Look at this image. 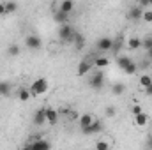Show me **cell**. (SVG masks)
I'll return each mask as SVG.
<instances>
[{
	"label": "cell",
	"instance_id": "cell-9",
	"mask_svg": "<svg viewBox=\"0 0 152 150\" xmlns=\"http://www.w3.org/2000/svg\"><path fill=\"white\" fill-rule=\"evenodd\" d=\"M94 120H96V118H94L90 113H83V115H80V118H78V125H80L81 129H87Z\"/></svg>",
	"mask_w": 152,
	"mask_h": 150
},
{
	"label": "cell",
	"instance_id": "cell-18",
	"mask_svg": "<svg viewBox=\"0 0 152 150\" xmlns=\"http://www.w3.org/2000/svg\"><path fill=\"white\" fill-rule=\"evenodd\" d=\"M7 55H9V57H18V55H20V44L11 42V44L7 46Z\"/></svg>",
	"mask_w": 152,
	"mask_h": 150
},
{
	"label": "cell",
	"instance_id": "cell-37",
	"mask_svg": "<svg viewBox=\"0 0 152 150\" xmlns=\"http://www.w3.org/2000/svg\"><path fill=\"white\" fill-rule=\"evenodd\" d=\"M145 95H149V97H152V85H151V87H147V88H145Z\"/></svg>",
	"mask_w": 152,
	"mask_h": 150
},
{
	"label": "cell",
	"instance_id": "cell-23",
	"mask_svg": "<svg viewBox=\"0 0 152 150\" xmlns=\"http://www.w3.org/2000/svg\"><path fill=\"white\" fill-rule=\"evenodd\" d=\"M140 85H142L143 88L151 87V85H152V76H149V74H142V76H140Z\"/></svg>",
	"mask_w": 152,
	"mask_h": 150
},
{
	"label": "cell",
	"instance_id": "cell-27",
	"mask_svg": "<svg viewBox=\"0 0 152 150\" xmlns=\"http://www.w3.org/2000/svg\"><path fill=\"white\" fill-rule=\"evenodd\" d=\"M96 150H110V145L104 140H99V141H96Z\"/></svg>",
	"mask_w": 152,
	"mask_h": 150
},
{
	"label": "cell",
	"instance_id": "cell-39",
	"mask_svg": "<svg viewBox=\"0 0 152 150\" xmlns=\"http://www.w3.org/2000/svg\"><path fill=\"white\" fill-rule=\"evenodd\" d=\"M147 60H149V62H152V50H149V51H147Z\"/></svg>",
	"mask_w": 152,
	"mask_h": 150
},
{
	"label": "cell",
	"instance_id": "cell-16",
	"mask_svg": "<svg viewBox=\"0 0 152 150\" xmlns=\"http://www.w3.org/2000/svg\"><path fill=\"white\" fill-rule=\"evenodd\" d=\"M147 122H149V117H147V113H140V115H136V117H134V124H136L138 127H143V125H147Z\"/></svg>",
	"mask_w": 152,
	"mask_h": 150
},
{
	"label": "cell",
	"instance_id": "cell-34",
	"mask_svg": "<svg viewBox=\"0 0 152 150\" xmlns=\"http://www.w3.org/2000/svg\"><path fill=\"white\" fill-rule=\"evenodd\" d=\"M145 150H152V134H147L145 138Z\"/></svg>",
	"mask_w": 152,
	"mask_h": 150
},
{
	"label": "cell",
	"instance_id": "cell-1",
	"mask_svg": "<svg viewBox=\"0 0 152 150\" xmlns=\"http://www.w3.org/2000/svg\"><path fill=\"white\" fill-rule=\"evenodd\" d=\"M28 90H30V95H34V97L46 94V92H48V79H46V78H37V79H34V83L30 85Z\"/></svg>",
	"mask_w": 152,
	"mask_h": 150
},
{
	"label": "cell",
	"instance_id": "cell-8",
	"mask_svg": "<svg viewBox=\"0 0 152 150\" xmlns=\"http://www.w3.org/2000/svg\"><path fill=\"white\" fill-rule=\"evenodd\" d=\"M44 122H46V108H41V110H37V111L34 113L32 124L37 125V127H41V125H44Z\"/></svg>",
	"mask_w": 152,
	"mask_h": 150
},
{
	"label": "cell",
	"instance_id": "cell-36",
	"mask_svg": "<svg viewBox=\"0 0 152 150\" xmlns=\"http://www.w3.org/2000/svg\"><path fill=\"white\" fill-rule=\"evenodd\" d=\"M69 118H71V120H78V118H80V115H78V111H71V115H69Z\"/></svg>",
	"mask_w": 152,
	"mask_h": 150
},
{
	"label": "cell",
	"instance_id": "cell-20",
	"mask_svg": "<svg viewBox=\"0 0 152 150\" xmlns=\"http://www.w3.org/2000/svg\"><path fill=\"white\" fill-rule=\"evenodd\" d=\"M30 97H32V95H30V90H28V88H20V90H18V99H20V101L27 103Z\"/></svg>",
	"mask_w": 152,
	"mask_h": 150
},
{
	"label": "cell",
	"instance_id": "cell-22",
	"mask_svg": "<svg viewBox=\"0 0 152 150\" xmlns=\"http://www.w3.org/2000/svg\"><path fill=\"white\" fill-rule=\"evenodd\" d=\"M4 5H5V12L7 14H12V12L18 11V4L16 2H4Z\"/></svg>",
	"mask_w": 152,
	"mask_h": 150
},
{
	"label": "cell",
	"instance_id": "cell-19",
	"mask_svg": "<svg viewBox=\"0 0 152 150\" xmlns=\"http://www.w3.org/2000/svg\"><path fill=\"white\" fill-rule=\"evenodd\" d=\"M131 62H133V60H131L129 57H124V55H122V57H117V66H118L122 71H124V69H126Z\"/></svg>",
	"mask_w": 152,
	"mask_h": 150
},
{
	"label": "cell",
	"instance_id": "cell-35",
	"mask_svg": "<svg viewBox=\"0 0 152 150\" xmlns=\"http://www.w3.org/2000/svg\"><path fill=\"white\" fill-rule=\"evenodd\" d=\"M120 46H122V44H120V39H115V41H113V48H112V50H113V51H117Z\"/></svg>",
	"mask_w": 152,
	"mask_h": 150
},
{
	"label": "cell",
	"instance_id": "cell-2",
	"mask_svg": "<svg viewBox=\"0 0 152 150\" xmlns=\"http://www.w3.org/2000/svg\"><path fill=\"white\" fill-rule=\"evenodd\" d=\"M75 36H76V30L67 23V25H60L58 28V39L64 41V42H73L75 41Z\"/></svg>",
	"mask_w": 152,
	"mask_h": 150
},
{
	"label": "cell",
	"instance_id": "cell-3",
	"mask_svg": "<svg viewBox=\"0 0 152 150\" xmlns=\"http://www.w3.org/2000/svg\"><path fill=\"white\" fill-rule=\"evenodd\" d=\"M88 85L94 90H101L103 85H104V74H103V71H94L90 74V78H88Z\"/></svg>",
	"mask_w": 152,
	"mask_h": 150
},
{
	"label": "cell",
	"instance_id": "cell-21",
	"mask_svg": "<svg viewBox=\"0 0 152 150\" xmlns=\"http://www.w3.org/2000/svg\"><path fill=\"white\" fill-rule=\"evenodd\" d=\"M126 92V85L124 83H115L113 87H112V94L113 95H122Z\"/></svg>",
	"mask_w": 152,
	"mask_h": 150
},
{
	"label": "cell",
	"instance_id": "cell-26",
	"mask_svg": "<svg viewBox=\"0 0 152 150\" xmlns=\"http://www.w3.org/2000/svg\"><path fill=\"white\" fill-rule=\"evenodd\" d=\"M138 71V64H134V62H131L126 69H124V73H127V74H134Z\"/></svg>",
	"mask_w": 152,
	"mask_h": 150
},
{
	"label": "cell",
	"instance_id": "cell-5",
	"mask_svg": "<svg viewBox=\"0 0 152 150\" xmlns=\"http://www.w3.org/2000/svg\"><path fill=\"white\" fill-rule=\"evenodd\" d=\"M96 58V57H94ZM94 58L90 60V58H85V60H81L80 62V66H78V76H85L90 73V69L94 67Z\"/></svg>",
	"mask_w": 152,
	"mask_h": 150
},
{
	"label": "cell",
	"instance_id": "cell-17",
	"mask_svg": "<svg viewBox=\"0 0 152 150\" xmlns=\"http://www.w3.org/2000/svg\"><path fill=\"white\" fill-rule=\"evenodd\" d=\"M0 95H2V97H9V95H11V83L0 81Z\"/></svg>",
	"mask_w": 152,
	"mask_h": 150
},
{
	"label": "cell",
	"instance_id": "cell-38",
	"mask_svg": "<svg viewBox=\"0 0 152 150\" xmlns=\"http://www.w3.org/2000/svg\"><path fill=\"white\" fill-rule=\"evenodd\" d=\"M0 14H7V12H5V5H4V4H0Z\"/></svg>",
	"mask_w": 152,
	"mask_h": 150
},
{
	"label": "cell",
	"instance_id": "cell-7",
	"mask_svg": "<svg viewBox=\"0 0 152 150\" xmlns=\"http://www.w3.org/2000/svg\"><path fill=\"white\" fill-rule=\"evenodd\" d=\"M96 46H97V50H101V51H112V48H113V39L112 37H99L97 42H96Z\"/></svg>",
	"mask_w": 152,
	"mask_h": 150
},
{
	"label": "cell",
	"instance_id": "cell-33",
	"mask_svg": "<svg viewBox=\"0 0 152 150\" xmlns=\"http://www.w3.org/2000/svg\"><path fill=\"white\" fill-rule=\"evenodd\" d=\"M138 7H142V9H145V7H149L152 5V0H138V4H136Z\"/></svg>",
	"mask_w": 152,
	"mask_h": 150
},
{
	"label": "cell",
	"instance_id": "cell-25",
	"mask_svg": "<svg viewBox=\"0 0 152 150\" xmlns=\"http://www.w3.org/2000/svg\"><path fill=\"white\" fill-rule=\"evenodd\" d=\"M127 46H129L131 50H138V48L142 46V39H138V37H131V39H129V42H127Z\"/></svg>",
	"mask_w": 152,
	"mask_h": 150
},
{
	"label": "cell",
	"instance_id": "cell-13",
	"mask_svg": "<svg viewBox=\"0 0 152 150\" xmlns=\"http://www.w3.org/2000/svg\"><path fill=\"white\" fill-rule=\"evenodd\" d=\"M73 9H75V4L71 2V0H64L62 4H60V12H64V14H69V12H73Z\"/></svg>",
	"mask_w": 152,
	"mask_h": 150
},
{
	"label": "cell",
	"instance_id": "cell-15",
	"mask_svg": "<svg viewBox=\"0 0 152 150\" xmlns=\"http://www.w3.org/2000/svg\"><path fill=\"white\" fill-rule=\"evenodd\" d=\"M108 64H110V60L106 57H96L94 58V67H97V69H104V67H108Z\"/></svg>",
	"mask_w": 152,
	"mask_h": 150
},
{
	"label": "cell",
	"instance_id": "cell-11",
	"mask_svg": "<svg viewBox=\"0 0 152 150\" xmlns=\"http://www.w3.org/2000/svg\"><path fill=\"white\" fill-rule=\"evenodd\" d=\"M127 16H129V20H142V16H143V9L142 7H138V5H133V7H129V11H127Z\"/></svg>",
	"mask_w": 152,
	"mask_h": 150
},
{
	"label": "cell",
	"instance_id": "cell-32",
	"mask_svg": "<svg viewBox=\"0 0 152 150\" xmlns=\"http://www.w3.org/2000/svg\"><path fill=\"white\" fill-rule=\"evenodd\" d=\"M142 20H145L147 23H152V11H143V16Z\"/></svg>",
	"mask_w": 152,
	"mask_h": 150
},
{
	"label": "cell",
	"instance_id": "cell-14",
	"mask_svg": "<svg viewBox=\"0 0 152 150\" xmlns=\"http://www.w3.org/2000/svg\"><path fill=\"white\" fill-rule=\"evenodd\" d=\"M53 20L58 23V25H67V20H69V14H64V12H60V11H57L55 14H53Z\"/></svg>",
	"mask_w": 152,
	"mask_h": 150
},
{
	"label": "cell",
	"instance_id": "cell-31",
	"mask_svg": "<svg viewBox=\"0 0 152 150\" xmlns=\"http://www.w3.org/2000/svg\"><path fill=\"white\" fill-rule=\"evenodd\" d=\"M58 111V117H69L73 110H69V108H60V110H57Z\"/></svg>",
	"mask_w": 152,
	"mask_h": 150
},
{
	"label": "cell",
	"instance_id": "cell-10",
	"mask_svg": "<svg viewBox=\"0 0 152 150\" xmlns=\"http://www.w3.org/2000/svg\"><path fill=\"white\" fill-rule=\"evenodd\" d=\"M28 145H30V149L32 150H50L51 149L50 141H46V140H34V141L28 143Z\"/></svg>",
	"mask_w": 152,
	"mask_h": 150
},
{
	"label": "cell",
	"instance_id": "cell-30",
	"mask_svg": "<svg viewBox=\"0 0 152 150\" xmlns=\"http://www.w3.org/2000/svg\"><path fill=\"white\" fill-rule=\"evenodd\" d=\"M131 113H133V117H136V115L143 113V111H142V106H138V104H133V106H131Z\"/></svg>",
	"mask_w": 152,
	"mask_h": 150
},
{
	"label": "cell",
	"instance_id": "cell-4",
	"mask_svg": "<svg viewBox=\"0 0 152 150\" xmlns=\"http://www.w3.org/2000/svg\"><path fill=\"white\" fill-rule=\"evenodd\" d=\"M25 46H27L28 50H39V48L42 46V41H41L39 36L30 34V36H27V39H25Z\"/></svg>",
	"mask_w": 152,
	"mask_h": 150
},
{
	"label": "cell",
	"instance_id": "cell-6",
	"mask_svg": "<svg viewBox=\"0 0 152 150\" xmlns=\"http://www.w3.org/2000/svg\"><path fill=\"white\" fill-rule=\"evenodd\" d=\"M101 131H103V122H101V120H94L87 129H81V133L87 134V136H90V134H97V133H101Z\"/></svg>",
	"mask_w": 152,
	"mask_h": 150
},
{
	"label": "cell",
	"instance_id": "cell-24",
	"mask_svg": "<svg viewBox=\"0 0 152 150\" xmlns=\"http://www.w3.org/2000/svg\"><path fill=\"white\" fill-rule=\"evenodd\" d=\"M76 44V50H81L83 46H85V39H83V36L80 34V32H76V36H75V41H73Z\"/></svg>",
	"mask_w": 152,
	"mask_h": 150
},
{
	"label": "cell",
	"instance_id": "cell-29",
	"mask_svg": "<svg viewBox=\"0 0 152 150\" xmlns=\"http://www.w3.org/2000/svg\"><path fill=\"white\" fill-rule=\"evenodd\" d=\"M142 46L149 51V50H152V37H147V39H143L142 41Z\"/></svg>",
	"mask_w": 152,
	"mask_h": 150
},
{
	"label": "cell",
	"instance_id": "cell-28",
	"mask_svg": "<svg viewBox=\"0 0 152 150\" xmlns=\"http://www.w3.org/2000/svg\"><path fill=\"white\" fill-rule=\"evenodd\" d=\"M115 113H117V108H115V106H106V108H104V115H106L108 118H113Z\"/></svg>",
	"mask_w": 152,
	"mask_h": 150
},
{
	"label": "cell",
	"instance_id": "cell-12",
	"mask_svg": "<svg viewBox=\"0 0 152 150\" xmlns=\"http://www.w3.org/2000/svg\"><path fill=\"white\" fill-rule=\"evenodd\" d=\"M46 122L50 125H55L58 122V111L53 110V108H46Z\"/></svg>",
	"mask_w": 152,
	"mask_h": 150
},
{
	"label": "cell",
	"instance_id": "cell-40",
	"mask_svg": "<svg viewBox=\"0 0 152 150\" xmlns=\"http://www.w3.org/2000/svg\"><path fill=\"white\" fill-rule=\"evenodd\" d=\"M21 150H32V149H30V145H25V147H23Z\"/></svg>",
	"mask_w": 152,
	"mask_h": 150
}]
</instances>
